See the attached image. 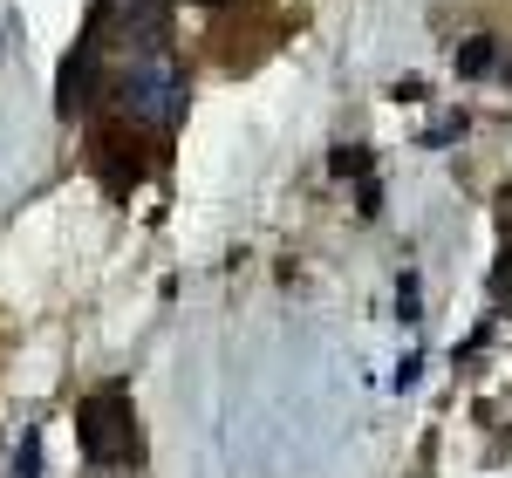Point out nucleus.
<instances>
[{"mask_svg": "<svg viewBox=\"0 0 512 478\" xmlns=\"http://www.w3.org/2000/svg\"><path fill=\"white\" fill-rule=\"evenodd\" d=\"M117 103H123V117L151 123V130H171V123L185 117V69H178V55L171 48L137 55L117 82Z\"/></svg>", "mask_w": 512, "mask_h": 478, "instance_id": "f257e3e1", "label": "nucleus"}, {"mask_svg": "<svg viewBox=\"0 0 512 478\" xmlns=\"http://www.w3.org/2000/svg\"><path fill=\"white\" fill-rule=\"evenodd\" d=\"M76 438H82V458H89V465H117V458L137 451V417H130V397H123L117 383L96 390V397L76 410Z\"/></svg>", "mask_w": 512, "mask_h": 478, "instance_id": "f03ea898", "label": "nucleus"}, {"mask_svg": "<svg viewBox=\"0 0 512 478\" xmlns=\"http://www.w3.org/2000/svg\"><path fill=\"white\" fill-rule=\"evenodd\" d=\"M96 69H103V41L82 35L69 55H62V76H55V110L62 117H82L89 96H96Z\"/></svg>", "mask_w": 512, "mask_h": 478, "instance_id": "7ed1b4c3", "label": "nucleus"}, {"mask_svg": "<svg viewBox=\"0 0 512 478\" xmlns=\"http://www.w3.org/2000/svg\"><path fill=\"white\" fill-rule=\"evenodd\" d=\"M96 171H103L110 192H130V185L144 178V151H137L123 130H103V137H96Z\"/></svg>", "mask_w": 512, "mask_h": 478, "instance_id": "20e7f679", "label": "nucleus"}, {"mask_svg": "<svg viewBox=\"0 0 512 478\" xmlns=\"http://www.w3.org/2000/svg\"><path fill=\"white\" fill-rule=\"evenodd\" d=\"M328 171H335V178H355V185H362V178H376V164H369V144H335Z\"/></svg>", "mask_w": 512, "mask_h": 478, "instance_id": "39448f33", "label": "nucleus"}, {"mask_svg": "<svg viewBox=\"0 0 512 478\" xmlns=\"http://www.w3.org/2000/svg\"><path fill=\"white\" fill-rule=\"evenodd\" d=\"M492 62H499V41L492 35H472L465 48H458V76H485Z\"/></svg>", "mask_w": 512, "mask_h": 478, "instance_id": "423d86ee", "label": "nucleus"}, {"mask_svg": "<svg viewBox=\"0 0 512 478\" xmlns=\"http://www.w3.org/2000/svg\"><path fill=\"white\" fill-rule=\"evenodd\" d=\"M14 478H41V431L21 438V451H14Z\"/></svg>", "mask_w": 512, "mask_h": 478, "instance_id": "0eeeda50", "label": "nucleus"}, {"mask_svg": "<svg viewBox=\"0 0 512 478\" xmlns=\"http://www.w3.org/2000/svg\"><path fill=\"white\" fill-rule=\"evenodd\" d=\"M396 315H403V321H417V315H424V308H417V274H403V280H396Z\"/></svg>", "mask_w": 512, "mask_h": 478, "instance_id": "6e6552de", "label": "nucleus"}, {"mask_svg": "<svg viewBox=\"0 0 512 478\" xmlns=\"http://www.w3.org/2000/svg\"><path fill=\"white\" fill-rule=\"evenodd\" d=\"M444 137H465V117H437V123H431V137H424V144H444Z\"/></svg>", "mask_w": 512, "mask_h": 478, "instance_id": "1a4fd4ad", "label": "nucleus"}, {"mask_svg": "<svg viewBox=\"0 0 512 478\" xmlns=\"http://www.w3.org/2000/svg\"><path fill=\"white\" fill-rule=\"evenodd\" d=\"M205 7H226V0H205Z\"/></svg>", "mask_w": 512, "mask_h": 478, "instance_id": "9d476101", "label": "nucleus"}]
</instances>
